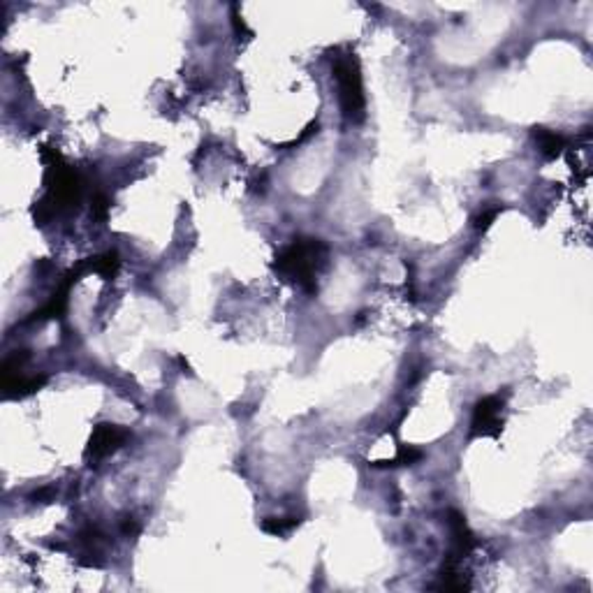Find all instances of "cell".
<instances>
[{
  "instance_id": "cell-18",
  "label": "cell",
  "mask_w": 593,
  "mask_h": 593,
  "mask_svg": "<svg viewBox=\"0 0 593 593\" xmlns=\"http://www.w3.org/2000/svg\"><path fill=\"white\" fill-rule=\"evenodd\" d=\"M121 531H123V536L133 538V536H139V531H142V528H139V524H137V521H135L133 517H126L123 524H121Z\"/></svg>"
},
{
  "instance_id": "cell-16",
  "label": "cell",
  "mask_w": 593,
  "mask_h": 593,
  "mask_svg": "<svg viewBox=\"0 0 593 593\" xmlns=\"http://www.w3.org/2000/svg\"><path fill=\"white\" fill-rule=\"evenodd\" d=\"M109 209H111V202H109V197L104 195V193H98V195L93 197L91 214H93V218H95V221H98V223H104V221H107Z\"/></svg>"
},
{
  "instance_id": "cell-10",
  "label": "cell",
  "mask_w": 593,
  "mask_h": 593,
  "mask_svg": "<svg viewBox=\"0 0 593 593\" xmlns=\"http://www.w3.org/2000/svg\"><path fill=\"white\" fill-rule=\"evenodd\" d=\"M422 459V450H417V448H411V445H401L399 452H397V457L394 459H387V461H376L373 466H378V468H392V466H411V464H417V461Z\"/></svg>"
},
{
  "instance_id": "cell-2",
  "label": "cell",
  "mask_w": 593,
  "mask_h": 593,
  "mask_svg": "<svg viewBox=\"0 0 593 593\" xmlns=\"http://www.w3.org/2000/svg\"><path fill=\"white\" fill-rule=\"evenodd\" d=\"M331 72L338 84V102H341L343 116L350 123H362L366 116V98L360 60L355 54H338L331 60Z\"/></svg>"
},
{
  "instance_id": "cell-1",
  "label": "cell",
  "mask_w": 593,
  "mask_h": 593,
  "mask_svg": "<svg viewBox=\"0 0 593 593\" xmlns=\"http://www.w3.org/2000/svg\"><path fill=\"white\" fill-rule=\"evenodd\" d=\"M327 243L320 239L299 237L290 246H285L274 260V269L285 281L299 285L301 290L313 294L318 290L316 276L327 265Z\"/></svg>"
},
{
  "instance_id": "cell-9",
  "label": "cell",
  "mask_w": 593,
  "mask_h": 593,
  "mask_svg": "<svg viewBox=\"0 0 593 593\" xmlns=\"http://www.w3.org/2000/svg\"><path fill=\"white\" fill-rule=\"evenodd\" d=\"M89 267H91V272L102 276L104 281H111V278H114L118 274V269H121L118 253L116 250H107V253H102V255L89 257Z\"/></svg>"
},
{
  "instance_id": "cell-17",
  "label": "cell",
  "mask_w": 593,
  "mask_h": 593,
  "mask_svg": "<svg viewBox=\"0 0 593 593\" xmlns=\"http://www.w3.org/2000/svg\"><path fill=\"white\" fill-rule=\"evenodd\" d=\"M54 494H56L54 487H42V489H38L33 494V501L35 503H49L51 499H54Z\"/></svg>"
},
{
  "instance_id": "cell-7",
  "label": "cell",
  "mask_w": 593,
  "mask_h": 593,
  "mask_svg": "<svg viewBox=\"0 0 593 593\" xmlns=\"http://www.w3.org/2000/svg\"><path fill=\"white\" fill-rule=\"evenodd\" d=\"M533 137H536V142L540 146V153H543L547 160L559 158V155L565 151V146H568L563 135L554 133V130H549V128H543V126L533 128Z\"/></svg>"
},
{
  "instance_id": "cell-11",
  "label": "cell",
  "mask_w": 593,
  "mask_h": 593,
  "mask_svg": "<svg viewBox=\"0 0 593 593\" xmlns=\"http://www.w3.org/2000/svg\"><path fill=\"white\" fill-rule=\"evenodd\" d=\"M301 524V519L296 517H267L262 521V531L269 536H285L287 531H292Z\"/></svg>"
},
{
  "instance_id": "cell-8",
  "label": "cell",
  "mask_w": 593,
  "mask_h": 593,
  "mask_svg": "<svg viewBox=\"0 0 593 593\" xmlns=\"http://www.w3.org/2000/svg\"><path fill=\"white\" fill-rule=\"evenodd\" d=\"M47 385V376H31V378H3V394L5 399H19V397H28L33 392H38Z\"/></svg>"
},
{
  "instance_id": "cell-13",
  "label": "cell",
  "mask_w": 593,
  "mask_h": 593,
  "mask_svg": "<svg viewBox=\"0 0 593 593\" xmlns=\"http://www.w3.org/2000/svg\"><path fill=\"white\" fill-rule=\"evenodd\" d=\"M28 350H14L7 360L3 362V366H0V373H3V378H12L14 376V371H19L21 366L28 362Z\"/></svg>"
},
{
  "instance_id": "cell-15",
  "label": "cell",
  "mask_w": 593,
  "mask_h": 593,
  "mask_svg": "<svg viewBox=\"0 0 593 593\" xmlns=\"http://www.w3.org/2000/svg\"><path fill=\"white\" fill-rule=\"evenodd\" d=\"M230 19H232L234 35H237L239 40H250L253 38V31L246 26V21H243V16L239 12V5H232L230 7Z\"/></svg>"
},
{
  "instance_id": "cell-3",
  "label": "cell",
  "mask_w": 593,
  "mask_h": 593,
  "mask_svg": "<svg viewBox=\"0 0 593 593\" xmlns=\"http://www.w3.org/2000/svg\"><path fill=\"white\" fill-rule=\"evenodd\" d=\"M42 158L47 162V188H49L47 197L56 204V209L74 206L79 202V195H82L79 174L60 158V153L56 148L45 146L42 148Z\"/></svg>"
},
{
  "instance_id": "cell-14",
  "label": "cell",
  "mask_w": 593,
  "mask_h": 593,
  "mask_svg": "<svg viewBox=\"0 0 593 593\" xmlns=\"http://www.w3.org/2000/svg\"><path fill=\"white\" fill-rule=\"evenodd\" d=\"M501 211H503V206H501V204H499V206H492V209H482V211H480V214L473 218V228H475L477 232L489 230V228H492V223L496 221V218L501 216Z\"/></svg>"
},
{
  "instance_id": "cell-6",
  "label": "cell",
  "mask_w": 593,
  "mask_h": 593,
  "mask_svg": "<svg viewBox=\"0 0 593 593\" xmlns=\"http://www.w3.org/2000/svg\"><path fill=\"white\" fill-rule=\"evenodd\" d=\"M448 526L452 531V556H466L470 549L475 547V538H473V531L468 528L466 524V517L461 514L459 510H448Z\"/></svg>"
},
{
  "instance_id": "cell-4",
  "label": "cell",
  "mask_w": 593,
  "mask_h": 593,
  "mask_svg": "<svg viewBox=\"0 0 593 593\" xmlns=\"http://www.w3.org/2000/svg\"><path fill=\"white\" fill-rule=\"evenodd\" d=\"M503 399L501 397H482L473 408L470 420V436H499L503 429L501 420Z\"/></svg>"
},
{
  "instance_id": "cell-12",
  "label": "cell",
  "mask_w": 593,
  "mask_h": 593,
  "mask_svg": "<svg viewBox=\"0 0 593 593\" xmlns=\"http://www.w3.org/2000/svg\"><path fill=\"white\" fill-rule=\"evenodd\" d=\"M56 204L51 202L49 197H42L40 202H35V206H33V218H35V223L38 225H47L51 218L56 216Z\"/></svg>"
},
{
  "instance_id": "cell-5",
  "label": "cell",
  "mask_w": 593,
  "mask_h": 593,
  "mask_svg": "<svg viewBox=\"0 0 593 593\" xmlns=\"http://www.w3.org/2000/svg\"><path fill=\"white\" fill-rule=\"evenodd\" d=\"M128 438H130V433L116 424H98L91 433L89 448H86V459L100 461L104 457H109L111 452H116Z\"/></svg>"
}]
</instances>
